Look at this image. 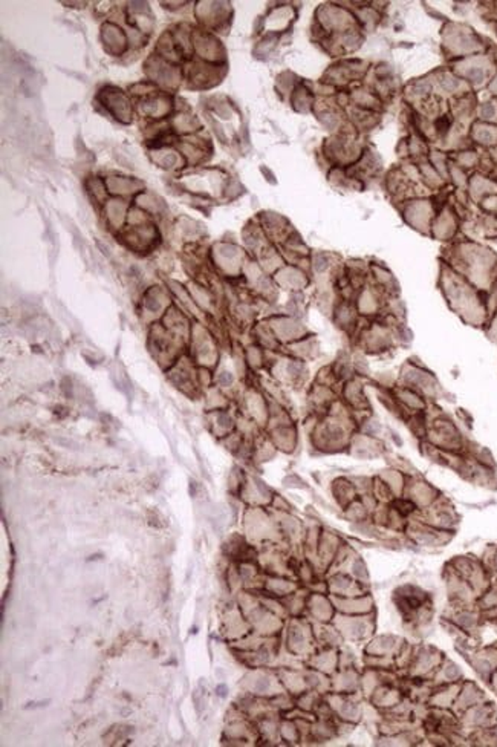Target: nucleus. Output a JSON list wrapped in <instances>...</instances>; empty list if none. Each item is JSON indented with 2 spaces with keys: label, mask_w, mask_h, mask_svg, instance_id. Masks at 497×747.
<instances>
[{
  "label": "nucleus",
  "mask_w": 497,
  "mask_h": 747,
  "mask_svg": "<svg viewBox=\"0 0 497 747\" xmlns=\"http://www.w3.org/2000/svg\"><path fill=\"white\" fill-rule=\"evenodd\" d=\"M490 331H491V339H494L497 341V315L493 319L491 322V327H490Z\"/></svg>",
  "instance_id": "nucleus-5"
},
{
  "label": "nucleus",
  "mask_w": 497,
  "mask_h": 747,
  "mask_svg": "<svg viewBox=\"0 0 497 747\" xmlns=\"http://www.w3.org/2000/svg\"><path fill=\"white\" fill-rule=\"evenodd\" d=\"M398 384L415 389L416 392H420L425 400L436 398L442 392L438 377L432 371H429L424 365L415 362H407L401 368V372L398 374Z\"/></svg>",
  "instance_id": "nucleus-2"
},
{
  "label": "nucleus",
  "mask_w": 497,
  "mask_h": 747,
  "mask_svg": "<svg viewBox=\"0 0 497 747\" xmlns=\"http://www.w3.org/2000/svg\"><path fill=\"white\" fill-rule=\"evenodd\" d=\"M266 686H268V682L262 679V682L257 683V686H256V688H257V691H260V692H262V691H265Z\"/></svg>",
  "instance_id": "nucleus-6"
},
{
  "label": "nucleus",
  "mask_w": 497,
  "mask_h": 747,
  "mask_svg": "<svg viewBox=\"0 0 497 747\" xmlns=\"http://www.w3.org/2000/svg\"><path fill=\"white\" fill-rule=\"evenodd\" d=\"M344 397L348 398V401L355 408H365L367 404L366 395H365V386H363V383L358 379H355V377L346 380Z\"/></svg>",
  "instance_id": "nucleus-4"
},
{
  "label": "nucleus",
  "mask_w": 497,
  "mask_h": 747,
  "mask_svg": "<svg viewBox=\"0 0 497 747\" xmlns=\"http://www.w3.org/2000/svg\"><path fill=\"white\" fill-rule=\"evenodd\" d=\"M405 489L409 490V496L407 498H409L416 507H429L434 503V499H436V490L424 481H415Z\"/></svg>",
  "instance_id": "nucleus-3"
},
{
  "label": "nucleus",
  "mask_w": 497,
  "mask_h": 747,
  "mask_svg": "<svg viewBox=\"0 0 497 747\" xmlns=\"http://www.w3.org/2000/svg\"><path fill=\"white\" fill-rule=\"evenodd\" d=\"M447 296L450 302L453 303L455 310L463 314L468 322H484L486 319V306L485 302L477 294L474 287L464 280L459 275L451 273L447 277Z\"/></svg>",
  "instance_id": "nucleus-1"
}]
</instances>
